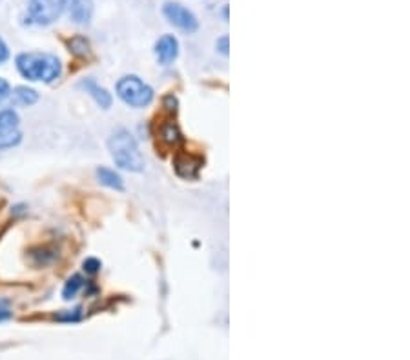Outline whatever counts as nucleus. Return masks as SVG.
I'll return each mask as SVG.
<instances>
[{
  "instance_id": "a211bd4d",
  "label": "nucleus",
  "mask_w": 410,
  "mask_h": 360,
  "mask_svg": "<svg viewBox=\"0 0 410 360\" xmlns=\"http://www.w3.org/2000/svg\"><path fill=\"white\" fill-rule=\"evenodd\" d=\"M9 59V47L4 42V38L0 37V64H4Z\"/></svg>"
},
{
  "instance_id": "39448f33",
  "label": "nucleus",
  "mask_w": 410,
  "mask_h": 360,
  "mask_svg": "<svg viewBox=\"0 0 410 360\" xmlns=\"http://www.w3.org/2000/svg\"><path fill=\"white\" fill-rule=\"evenodd\" d=\"M163 13L170 24L179 28V30L184 31V33H195L197 28H199V21H197L195 15H193L188 8H184L183 4H177V2H166L163 8Z\"/></svg>"
},
{
  "instance_id": "2eb2a0df",
  "label": "nucleus",
  "mask_w": 410,
  "mask_h": 360,
  "mask_svg": "<svg viewBox=\"0 0 410 360\" xmlns=\"http://www.w3.org/2000/svg\"><path fill=\"white\" fill-rule=\"evenodd\" d=\"M68 47L73 55L77 57H86L90 53V42H88L84 37H73L68 42Z\"/></svg>"
},
{
  "instance_id": "9d476101",
  "label": "nucleus",
  "mask_w": 410,
  "mask_h": 360,
  "mask_svg": "<svg viewBox=\"0 0 410 360\" xmlns=\"http://www.w3.org/2000/svg\"><path fill=\"white\" fill-rule=\"evenodd\" d=\"M81 88L84 89L86 93H90L101 108L108 110V108L111 106V95L108 93V89H104L103 86H98L93 79H84V81L81 82Z\"/></svg>"
},
{
  "instance_id": "f8f14e48",
  "label": "nucleus",
  "mask_w": 410,
  "mask_h": 360,
  "mask_svg": "<svg viewBox=\"0 0 410 360\" xmlns=\"http://www.w3.org/2000/svg\"><path fill=\"white\" fill-rule=\"evenodd\" d=\"M37 100H39L37 91L31 88H26V86H21V88H17L13 91V102L18 104V106H33Z\"/></svg>"
},
{
  "instance_id": "4468645a",
  "label": "nucleus",
  "mask_w": 410,
  "mask_h": 360,
  "mask_svg": "<svg viewBox=\"0 0 410 360\" xmlns=\"http://www.w3.org/2000/svg\"><path fill=\"white\" fill-rule=\"evenodd\" d=\"M82 284H84V279H82L81 275H73L72 279H68L64 289H62V297H64V301H72V298H75V295L81 291Z\"/></svg>"
},
{
  "instance_id": "aec40b11",
  "label": "nucleus",
  "mask_w": 410,
  "mask_h": 360,
  "mask_svg": "<svg viewBox=\"0 0 410 360\" xmlns=\"http://www.w3.org/2000/svg\"><path fill=\"white\" fill-rule=\"evenodd\" d=\"M11 317V311H9V308L6 306V302H0V323L2 320H6V318Z\"/></svg>"
},
{
  "instance_id": "423d86ee",
  "label": "nucleus",
  "mask_w": 410,
  "mask_h": 360,
  "mask_svg": "<svg viewBox=\"0 0 410 360\" xmlns=\"http://www.w3.org/2000/svg\"><path fill=\"white\" fill-rule=\"evenodd\" d=\"M18 115L13 110H0V149H8L17 146L22 140L18 132Z\"/></svg>"
},
{
  "instance_id": "6e6552de",
  "label": "nucleus",
  "mask_w": 410,
  "mask_h": 360,
  "mask_svg": "<svg viewBox=\"0 0 410 360\" xmlns=\"http://www.w3.org/2000/svg\"><path fill=\"white\" fill-rule=\"evenodd\" d=\"M155 57L161 64L168 66L179 57V40L173 35H164L155 42Z\"/></svg>"
},
{
  "instance_id": "0eeeda50",
  "label": "nucleus",
  "mask_w": 410,
  "mask_h": 360,
  "mask_svg": "<svg viewBox=\"0 0 410 360\" xmlns=\"http://www.w3.org/2000/svg\"><path fill=\"white\" fill-rule=\"evenodd\" d=\"M60 4L75 24H90L95 9L93 0H60Z\"/></svg>"
},
{
  "instance_id": "6ab92c4d",
  "label": "nucleus",
  "mask_w": 410,
  "mask_h": 360,
  "mask_svg": "<svg viewBox=\"0 0 410 360\" xmlns=\"http://www.w3.org/2000/svg\"><path fill=\"white\" fill-rule=\"evenodd\" d=\"M217 50L221 51L222 55H228V37L224 35V37H221L217 40Z\"/></svg>"
},
{
  "instance_id": "20e7f679",
  "label": "nucleus",
  "mask_w": 410,
  "mask_h": 360,
  "mask_svg": "<svg viewBox=\"0 0 410 360\" xmlns=\"http://www.w3.org/2000/svg\"><path fill=\"white\" fill-rule=\"evenodd\" d=\"M60 0H30L28 2V22L37 25H50L60 17Z\"/></svg>"
},
{
  "instance_id": "f257e3e1",
  "label": "nucleus",
  "mask_w": 410,
  "mask_h": 360,
  "mask_svg": "<svg viewBox=\"0 0 410 360\" xmlns=\"http://www.w3.org/2000/svg\"><path fill=\"white\" fill-rule=\"evenodd\" d=\"M15 62H17L18 73L31 82L50 84L57 81L62 73V64L52 53H40V51L21 53Z\"/></svg>"
},
{
  "instance_id": "7ed1b4c3",
  "label": "nucleus",
  "mask_w": 410,
  "mask_h": 360,
  "mask_svg": "<svg viewBox=\"0 0 410 360\" xmlns=\"http://www.w3.org/2000/svg\"><path fill=\"white\" fill-rule=\"evenodd\" d=\"M115 89L120 100L132 108H146L154 100V89L144 84L137 75H126L119 79Z\"/></svg>"
},
{
  "instance_id": "f03ea898",
  "label": "nucleus",
  "mask_w": 410,
  "mask_h": 360,
  "mask_svg": "<svg viewBox=\"0 0 410 360\" xmlns=\"http://www.w3.org/2000/svg\"><path fill=\"white\" fill-rule=\"evenodd\" d=\"M108 149L119 168L132 173H139L144 170V158L141 155V149L137 144L135 137L128 132V129H117L108 139Z\"/></svg>"
},
{
  "instance_id": "dca6fc26",
  "label": "nucleus",
  "mask_w": 410,
  "mask_h": 360,
  "mask_svg": "<svg viewBox=\"0 0 410 360\" xmlns=\"http://www.w3.org/2000/svg\"><path fill=\"white\" fill-rule=\"evenodd\" d=\"M84 269L88 273H97L101 269V262L97 259H86L84 260Z\"/></svg>"
},
{
  "instance_id": "ddd939ff",
  "label": "nucleus",
  "mask_w": 410,
  "mask_h": 360,
  "mask_svg": "<svg viewBox=\"0 0 410 360\" xmlns=\"http://www.w3.org/2000/svg\"><path fill=\"white\" fill-rule=\"evenodd\" d=\"M159 135H161V140H163V142H166L168 146H176L177 142L183 139V137H181L179 127L171 122V120H166V122L161 126V132H159Z\"/></svg>"
},
{
  "instance_id": "f3484780",
  "label": "nucleus",
  "mask_w": 410,
  "mask_h": 360,
  "mask_svg": "<svg viewBox=\"0 0 410 360\" xmlns=\"http://www.w3.org/2000/svg\"><path fill=\"white\" fill-rule=\"evenodd\" d=\"M9 91H11V88H9V82L4 81V79H0V102L6 100V98L9 97Z\"/></svg>"
},
{
  "instance_id": "9b49d317",
  "label": "nucleus",
  "mask_w": 410,
  "mask_h": 360,
  "mask_svg": "<svg viewBox=\"0 0 410 360\" xmlns=\"http://www.w3.org/2000/svg\"><path fill=\"white\" fill-rule=\"evenodd\" d=\"M97 178H98V182L103 184V186H108V187H111V190H117V191L124 190V184H123L120 175L115 173L113 170H110V168H98Z\"/></svg>"
},
{
  "instance_id": "1a4fd4ad",
  "label": "nucleus",
  "mask_w": 410,
  "mask_h": 360,
  "mask_svg": "<svg viewBox=\"0 0 410 360\" xmlns=\"http://www.w3.org/2000/svg\"><path fill=\"white\" fill-rule=\"evenodd\" d=\"M201 168V158L181 153L176 157V171L179 177L183 178H193L197 177V171Z\"/></svg>"
}]
</instances>
